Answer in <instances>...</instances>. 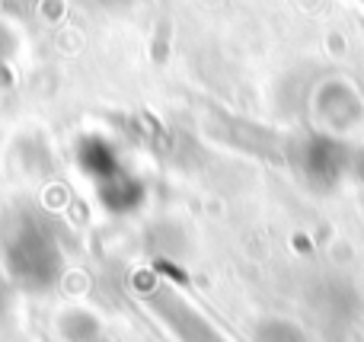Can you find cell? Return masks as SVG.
Instances as JSON below:
<instances>
[{"instance_id": "6da1fadb", "label": "cell", "mask_w": 364, "mask_h": 342, "mask_svg": "<svg viewBox=\"0 0 364 342\" xmlns=\"http://www.w3.org/2000/svg\"><path fill=\"white\" fill-rule=\"evenodd\" d=\"M154 307H157L160 317L166 320V326H170L182 342H224L211 324H205L186 301L173 298V294H157Z\"/></svg>"}, {"instance_id": "7a4b0ae2", "label": "cell", "mask_w": 364, "mask_h": 342, "mask_svg": "<svg viewBox=\"0 0 364 342\" xmlns=\"http://www.w3.org/2000/svg\"><path fill=\"white\" fill-rule=\"evenodd\" d=\"M259 342H307L291 324H269L259 333Z\"/></svg>"}]
</instances>
